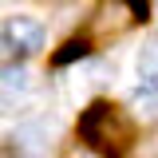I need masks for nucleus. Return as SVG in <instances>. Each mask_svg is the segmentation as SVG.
<instances>
[{"mask_svg": "<svg viewBox=\"0 0 158 158\" xmlns=\"http://www.w3.org/2000/svg\"><path fill=\"white\" fill-rule=\"evenodd\" d=\"M79 138L103 158H127L131 146H135V123L123 107L107 103V99H95L79 115Z\"/></svg>", "mask_w": 158, "mask_h": 158, "instance_id": "obj_1", "label": "nucleus"}, {"mask_svg": "<svg viewBox=\"0 0 158 158\" xmlns=\"http://www.w3.org/2000/svg\"><path fill=\"white\" fill-rule=\"evenodd\" d=\"M0 40L16 56H36V52H44V44H48V32H44V24L36 16H8L4 28H0Z\"/></svg>", "mask_w": 158, "mask_h": 158, "instance_id": "obj_2", "label": "nucleus"}, {"mask_svg": "<svg viewBox=\"0 0 158 158\" xmlns=\"http://www.w3.org/2000/svg\"><path fill=\"white\" fill-rule=\"evenodd\" d=\"M135 8L127 4V0H103L95 8V16H91V32H95L99 40H107V36H123L131 24H135Z\"/></svg>", "mask_w": 158, "mask_h": 158, "instance_id": "obj_3", "label": "nucleus"}, {"mask_svg": "<svg viewBox=\"0 0 158 158\" xmlns=\"http://www.w3.org/2000/svg\"><path fill=\"white\" fill-rule=\"evenodd\" d=\"M28 91H32V75L24 67H8L0 75V115H16L28 99Z\"/></svg>", "mask_w": 158, "mask_h": 158, "instance_id": "obj_4", "label": "nucleus"}, {"mask_svg": "<svg viewBox=\"0 0 158 158\" xmlns=\"http://www.w3.org/2000/svg\"><path fill=\"white\" fill-rule=\"evenodd\" d=\"M131 111L138 123H158V87L154 83H138L131 91Z\"/></svg>", "mask_w": 158, "mask_h": 158, "instance_id": "obj_5", "label": "nucleus"}, {"mask_svg": "<svg viewBox=\"0 0 158 158\" xmlns=\"http://www.w3.org/2000/svg\"><path fill=\"white\" fill-rule=\"evenodd\" d=\"M138 75H142V83H154L158 87V40H150L138 52Z\"/></svg>", "mask_w": 158, "mask_h": 158, "instance_id": "obj_6", "label": "nucleus"}, {"mask_svg": "<svg viewBox=\"0 0 158 158\" xmlns=\"http://www.w3.org/2000/svg\"><path fill=\"white\" fill-rule=\"evenodd\" d=\"M83 59V56H87V40H71V44H67V52H59V56H56V63H67V59Z\"/></svg>", "mask_w": 158, "mask_h": 158, "instance_id": "obj_7", "label": "nucleus"}, {"mask_svg": "<svg viewBox=\"0 0 158 158\" xmlns=\"http://www.w3.org/2000/svg\"><path fill=\"white\" fill-rule=\"evenodd\" d=\"M131 8H135V16H146V0H127Z\"/></svg>", "mask_w": 158, "mask_h": 158, "instance_id": "obj_8", "label": "nucleus"}, {"mask_svg": "<svg viewBox=\"0 0 158 158\" xmlns=\"http://www.w3.org/2000/svg\"><path fill=\"white\" fill-rule=\"evenodd\" d=\"M0 158H16V154H12V146H0Z\"/></svg>", "mask_w": 158, "mask_h": 158, "instance_id": "obj_9", "label": "nucleus"}]
</instances>
